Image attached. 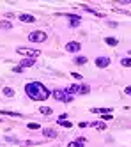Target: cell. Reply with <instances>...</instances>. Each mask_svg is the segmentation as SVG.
Segmentation results:
<instances>
[{
    "instance_id": "cell-1",
    "label": "cell",
    "mask_w": 131,
    "mask_h": 147,
    "mask_svg": "<svg viewBox=\"0 0 131 147\" xmlns=\"http://www.w3.org/2000/svg\"><path fill=\"white\" fill-rule=\"evenodd\" d=\"M25 92H27V96L30 99H34V101H46L50 96H51V92L43 85L41 82H30L25 85Z\"/></svg>"
},
{
    "instance_id": "cell-2",
    "label": "cell",
    "mask_w": 131,
    "mask_h": 147,
    "mask_svg": "<svg viewBox=\"0 0 131 147\" xmlns=\"http://www.w3.org/2000/svg\"><path fill=\"white\" fill-rule=\"evenodd\" d=\"M51 96L55 98L57 101H62V103H69V101H73V96L71 94H68L66 90H62V89H55L51 92Z\"/></svg>"
},
{
    "instance_id": "cell-3",
    "label": "cell",
    "mask_w": 131,
    "mask_h": 147,
    "mask_svg": "<svg viewBox=\"0 0 131 147\" xmlns=\"http://www.w3.org/2000/svg\"><path fill=\"white\" fill-rule=\"evenodd\" d=\"M48 39V34H45L43 30H34V32L28 34V41L30 43H45Z\"/></svg>"
},
{
    "instance_id": "cell-4",
    "label": "cell",
    "mask_w": 131,
    "mask_h": 147,
    "mask_svg": "<svg viewBox=\"0 0 131 147\" xmlns=\"http://www.w3.org/2000/svg\"><path fill=\"white\" fill-rule=\"evenodd\" d=\"M16 53L18 55H27L30 59H36V57H39L41 51L39 50H28V48H16Z\"/></svg>"
},
{
    "instance_id": "cell-5",
    "label": "cell",
    "mask_w": 131,
    "mask_h": 147,
    "mask_svg": "<svg viewBox=\"0 0 131 147\" xmlns=\"http://www.w3.org/2000/svg\"><path fill=\"white\" fill-rule=\"evenodd\" d=\"M82 45L76 43V41H69V43H66V51H69V53H76V51H80Z\"/></svg>"
},
{
    "instance_id": "cell-6",
    "label": "cell",
    "mask_w": 131,
    "mask_h": 147,
    "mask_svg": "<svg viewBox=\"0 0 131 147\" xmlns=\"http://www.w3.org/2000/svg\"><path fill=\"white\" fill-rule=\"evenodd\" d=\"M66 18L69 20V25L74 28V27H80V23H82V18L78 16V14H66Z\"/></svg>"
},
{
    "instance_id": "cell-7",
    "label": "cell",
    "mask_w": 131,
    "mask_h": 147,
    "mask_svg": "<svg viewBox=\"0 0 131 147\" xmlns=\"http://www.w3.org/2000/svg\"><path fill=\"white\" fill-rule=\"evenodd\" d=\"M94 62H96V66L99 67V69H105V67L110 66V59H108V57H97Z\"/></svg>"
},
{
    "instance_id": "cell-8",
    "label": "cell",
    "mask_w": 131,
    "mask_h": 147,
    "mask_svg": "<svg viewBox=\"0 0 131 147\" xmlns=\"http://www.w3.org/2000/svg\"><path fill=\"white\" fill-rule=\"evenodd\" d=\"M18 18H20V22H23V23H34L36 22V16H32V14H23L21 13Z\"/></svg>"
},
{
    "instance_id": "cell-9",
    "label": "cell",
    "mask_w": 131,
    "mask_h": 147,
    "mask_svg": "<svg viewBox=\"0 0 131 147\" xmlns=\"http://www.w3.org/2000/svg\"><path fill=\"white\" fill-rule=\"evenodd\" d=\"M57 122H59L60 126H66V128H71V126H73V124L68 121V115H66V113H62V115H60V117L57 119Z\"/></svg>"
},
{
    "instance_id": "cell-10",
    "label": "cell",
    "mask_w": 131,
    "mask_h": 147,
    "mask_svg": "<svg viewBox=\"0 0 131 147\" xmlns=\"http://www.w3.org/2000/svg\"><path fill=\"white\" fill-rule=\"evenodd\" d=\"M34 64H36V60H34V59H23V60L20 62V66L23 67V69H25V67H32Z\"/></svg>"
},
{
    "instance_id": "cell-11",
    "label": "cell",
    "mask_w": 131,
    "mask_h": 147,
    "mask_svg": "<svg viewBox=\"0 0 131 147\" xmlns=\"http://www.w3.org/2000/svg\"><path fill=\"white\" fill-rule=\"evenodd\" d=\"M68 147H85V138H78V140H73L69 142Z\"/></svg>"
},
{
    "instance_id": "cell-12",
    "label": "cell",
    "mask_w": 131,
    "mask_h": 147,
    "mask_svg": "<svg viewBox=\"0 0 131 147\" xmlns=\"http://www.w3.org/2000/svg\"><path fill=\"white\" fill-rule=\"evenodd\" d=\"M0 115H9V117H21L20 112H9V110H0Z\"/></svg>"
},
{
    "instance_id": "cell-13",
    "label": "cell",
    "mask_w": 131,
    "mask_h": 147,
    "mask_svg": "<svg viewBox=\"0 0 131 147\" xmlns=\"http://www.w3.org/2000/svg\"><path fill=\"white\" fill-rule=\"evenodd\" d=\"M66 92L71 94V96H74V94L80 92V85H71V87H68V90H66Z\"/></svg>"
},
{
    "instance_id": "cell-14",
    "label": "cell",
    "mask_w": 131,
    "mask_h": 147,
    "mask_svg": "<svg viewBox=\"0 0 131 147\" xmlns=\"http://www.w3.org/2000/svg\"><path fill=\"white\" fill-rule=\"evenodd\" d=\"M73 64L83 66V64H87V59H85V57H74V59H73Z\"/></svg>"
},
{
    "instance_id": "cell-15",
    "label": "cell",
    "mask_w": 131,
    "mask_h": 147,
    "mask_svg": "<svg viewBox=\"0 0 131 147\" xmlns=\"http://www.w3.org/2000/svg\"><path fill=\"white\" fill-rule=\"evenodd\" d=\"M45 136L46 138H57V131L55 129H45Z\"/></svg>"
},
{
    "instance_id": "cell-16",
    "label": "cell",
    "mask_w": 131,
    "mask_h": 147,
    "mask_svg": "<svg viewBox=\"0 0 131 147\" xmlns=\"http://www.w3.org/2000/svg\"><path fill=\"white\" fill-rule=\"evenodd\" d=\"M90 126H92V128H96V129H101V131H103V129L106 128V124H105V122H99V121H96V122H92Z\"/></svg>"
},
{
    "instance_id": "cell-17",
    "label": "cell",
    "mask_w": 131,
    "mask_h": 147,
    "mask_svg": "<svg viewBox=\"0 0 131 147\" xmlns=\"http://www.w3.org/2000/svg\"><path fill=\"white\" fill-rule=\"evenodd\" d=\"M105 43H106V45H110V46H117V45H119V41H117L115 37H106V39H105Z\"/></svg>"
},
{
    "instance_id": "cell-18",
    "label": "cell",
    "mask_w": 131,
    "mask_h": 147,
    "mask_svg": "<svg viewBox=\"0 0 131 147\" xmlns=\"http://www.w3.org/2000/svg\"><path fill=\"white\" fill-rule=\"evenodd\" d=\"M4 96H7V98H13V96H14V90L11 89V87H5V89H4Z\"/></svg>"
},
{
    "instance_id": "cell-19",
    "label": "cell",
    "mask_w": 131,
    "mask_h": 147,
    "mask_svg": "<svg viewBox=\"0 0 131 147\" xmlns=\"http://www.w3.org/2000/svg\"><path fill=\"white\" fill-rule=\"evenodd\" d=\"M39 112H41V113H45V115H50L53 110H51L50 107H41V108H39Z\"/></svg>"
},
{
    "instance_id": "cell-20",
    "label": "cell",
    "mask_w": 131,
    "mask_h": 147,
    "mask_svg": "<svg viewBox=\"0 0 131 147\" xmlns=\"http://www.w3.org/2000/svg\"><path fill=\"white\" fill-rule=\"evenodd\" d=\"M27 128H28V129H41V126H39L37 122H28Z\"/></svg>"
},
{
    "instance_id": "cell-21",
    "label": "cell",
    "mask_w": 131,
    "mask_h": 147,
    "mask_svg": "<svg viewBox=\"0 0 131 147\" xmlns=\"http://www.w3.org/2000/svg\"><path fill=\"white\" fill-rule=\"evenodd\" d=\"M0 27L5 28V30H11V28H13V25H11L9 22H0Z\"/></svg>"
},
{
    "instance_id": "cell-22",
    "label": "cell",
    "mask_w": 131,
    "mask_h": 147,
    "mask_svg": "<svg viewBox=\"0 0 131 147\" xmlns=\"http://www.w3.org/2000/svg\"><path fill=\"white\" fill-rule=\"evenodd\" d=\"M121 64H122L124 67H131V59H122Z\"/></svg>"
},
{
    "instance_id": "cell-23",
    "label": "cell",
    "mask_w": 131,
    "mask_h": 147,
    "mask_svg": "<svg viewBox=\"0 0 131 147\" xmlns=\"http://www.w3.org/2000/svg\"><path fill=\"white\" fill-rule=\"evenodd\" d=\"M89 92H90L89 85H83V87H80V94H89Z\"/></svg>"
},
{
    "instance_id": "cell-24",
    "label": "cell",
    "mask_w": 131,
    "mask_h": 147,
    "mask_svg": "<svg viewBox=\"0 0 131 147\" xmlns=\"http://www.w3.org/2000/svg\"><path fill=\"white\" fill-rule=\"evenodd\" d=\"M101 119H103V122H108V121H110V119H113V117H112V113H105Z\"/></svg>"
},
{
    "instance_id": "cell-25",
    "label": "cell",
    "mask_w": 131,
    "mask_h": 147,
    "mask_svg": "<svg viewBox=\"0 0 131 147\" xmlns=\"http://www.w3.org/2000/svg\"><path fill=\"white\" fill-rule=\"evenodd\" d=\"M71 76H73L74 80H82V75H80V73H71Z\"/></svg>"
},
{
    "instance_id": "cell-26",
    "label": "cell",
    "mask_w": 131,
    "mask_h": 147,
    "mask_svg": "<svg viewBox=\"0 0 131 147\" xmlns=\"http://www.w3.org/2000/svg\"><path fill=\"white\" fill-rule=\"evenodd\" d=\"M13 71H14V73H23V67H21V66H16V67H13Z\"/></svg>"
},
{
    "instance_id": "cell-27",
    "label": "cell",
    "mask_w": 131,
    "mask_h": 147,
    "mask_svg": "<svg viewBox=\"0 0 131 147\" xmlns=\"http://www.w3.org/2000/svg\"><path fill=\"white\" fill-rule=\"evenodd\" d=\"M124 92L128 94V96H131V85H129V87H126V89H124Z\"/></svg>"
}]
</instances>
